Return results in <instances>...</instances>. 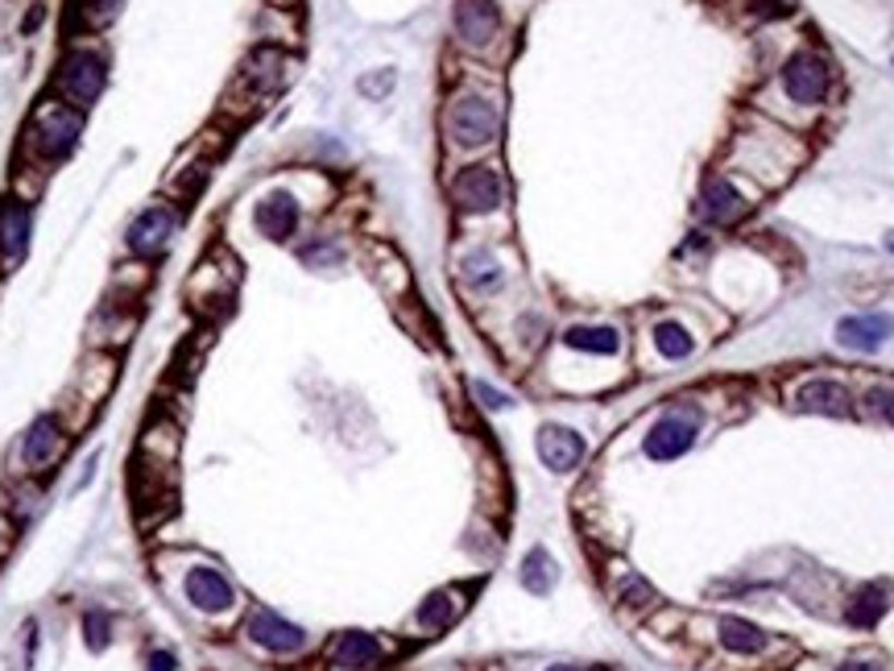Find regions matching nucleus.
Instances as JSON below:
<instances>
[{
    "label": "nucleus",
    "mask_w": 894,
    "mask_h": 671,
    "mask_svg": "<svg viewBox=\"0 0 894 671\" xmlns=\"http://www.w3.org/2000/svg\"><path fill=\"white\" fill-rule=\"evenodd\" d=\"M443 129L456 146H485L493 142L501 129V112L489 96H477V91H464L456 96L448 112H443Z\"/></svg>",
    "instance_id": "obj_1"
},
{
    "label": "nucleus",
    "mask_w": 894,
    "mask_h": 671,
    "mask_svg": "<svg viewBox=\"0 0 894 671\" xmlns=\"http://www.w3.org/2000/svg\"><path fill=\"white\" fill-rule=\"evenodd\" d=\"M84 133V112L71 105H50L46 100L38 112H34V125H29V142L42 149L46 158H66L75 142Z\"/></svg>",
    "instance_id": "obj_2"
},
{
    "label": "nucleus",
    "mask_w": 894,
    "mask_h": 671,
    "mask_svg": "<svg viewBox=\"0 0 894 671\" xmlns=\"http://www.w3.org/2000/svg\"><path fill=\"white\" fill-rule=\"evenodd\" d=\"M54 87L63 96V105L71 108H91L105 91V63L91 54V50H71L63 63H59V75H54Z\"/></svg>",
    "instance_id": "obj_3"
},
{
    "label": "nucleus",
    "mask_w": 894,
    "mask_h": 671,
    "mask_svg": "<svg viewBox=\"0 0 894 671\" xmlns=\"http://www.w3.org/2000/svg\"><path fill=\"white\" fill-rule=\"evenodd\" d=\"M700 436V415L696 411H671L650 427L646 436V456L650 461H679Z\"/></svg>",
    "instance_id": "obj_4"
},
{
    "label": "nucleus",
    "mask_w": 894,
    "mask_h": 671,
    "mask_svg": "<svg viewBox=\"0 0 894 671\" xmlns=\"http://www.w3.org/2000/svg\"><path fill=\"white\" fill-rule=\"evenodd\" d=\"M501 199H505V187H501V174L493 167H468L452 179V204L460 211L480 216V211L501 208Z\"/></svg>",
    "instance_id": "obj_5"
},
{
    "label": "nucleus",
    "mask_w": 894,
    "mask_h": 671,
    "mask_svg": "<svg viewBox=\"0 0 894 671\" xmlns=\"http://www.w3.org/2000/svg\"><path fill=\"white\" fill-rule=\"evenodd\" d=\"M174 229H179V216H174V208H167V204H154V208H146L133 224H128V249L137 253V257H158V253L170 249V241H174Z\"/></svg>",
    "instance_id": "obj_6"
},
{
    "label": "nucleus",
    "mask_w": 894,
    "mask_h": 671,
    "mask_svg": "<svg viewBox=\"0 0 894 671\" xmlns=\"http://www.w3.org/2000/svg\"><path fill=\"white\" fill-rule=\"evenodd\" d=\"M783 87L795 105H820L832 87V71L820 54H795L783 66Z\"/></svg>",
    "instance_id": "obj_7"
},
{
    "label": "nucleus",
    "mask_w": 894,
    "mask_h": 671,
    "mask_svg": "<svg viewBox=\"0 0 894 671\" xmlns=\"http://www.w3.org/2000/svg\"><path fill=\"white\" fill-rule=\"evenodd\" d=\"M245 634H249L257 647L273 650V655H294V650L307 647V634H303V626L286 622V618H282V613H273V609H253L249 622H245Z\"/></svg>",
    "instance_id": "obj_8"
},
{
    "label": "nucleus",
    "mask_w": 894,
    "mask_h": 671,
    "mask_svg": "<svg viewBox=\"0 0 894 671\" xmlns=\"http://www.w3.org/2000/svg\"><path fill=\"white\" fill-rule=\"evenodd\" d=\"M791 406H795V411H804V415H832V419H849L853 415L849 390H845L841 381H832V378L804 381V386L791 394Z\"/></svg>",
    "instance_id": "obj_9"
},
{
    "label": "nucleus",
    "mask_w": 894,
    "mask_h": 671,
    "mask_svg": "<svg viewBox=\"0 0 894 671\" xmlns=\"http://www.w3.org/2000/svg\"><path fill=\"white\" fill-rule=\"evenodd\" d=\"M183 588H187L191 606L204 609V613H224V609L236 606V588H232L229 576L216 572V568H191Z\"/></svg>",
    "instance_id": "obj_10"
},
{
    "label": "nucleus",
    "mask_w": 894,
    "mask_h": 671,
    "mask_svg": "<svg viewBox=\"0 0 894 671\" xmlns=\"http://www.w3.org/2000/svg\"><path fill=\"white\" fill-rule=\"evenodd\" d=\"M501 29V9L493 0H456V34L464 46H489Z\"/></svg>",
    "instance_id": "obj_11"
},
{
    "label": "nucleus",
    "mask_w": 894,
    "mask_h": 671,
    "mask_svg": "<svg viewBox=\"0 0 894 671\" xmlns=\"http://www.w3.org/2000/svg\"><path fill=\"white\" fill-rule=\"evenodd\" d=\"M539 461L551 473H572L584 461V436H576L572 427H560V423H547L539 431Z\"/></svg>",
    "instance_id": "obj_12"
},
{
    "label": "nucleus",
    "mask_w": 894,
    "mask_h": 671,
    "mask_svg": "<svg viewBox=\"0 0 894 671\" xmlns=\"http://www.w3.org/2000/svg\"><path fill=\"white\" fill-rule=\"evenodd\" d=\"M63 448H66V436H63V427H59V419H50V415H42V419H34L29 423V431H25V440H22V461H25V468H46V464H54L59 456H63Z\"/></svg>",
    "instance_id": "obj_13"
},
{
    "label": "nucleus",
    "mask_w": 894,
    "mask_h": 671,
    "mask_svg": "<svg viewBox=\"0 0 894 671\" xmlns=\"http://www.w3.org/2000/svg\"><path fill=\"white\" fill-rule=\"evenodd\" d=\"M891 332H894L891 315H849V319L836 324V340H841L845 349H853V353L882 349V344L891 340Z\"/></svg>",
    "instance_id": "obj_14"
},
{
    "label": "nucleus",
    "mask_w": 894,
    "mask_h": 671,
    "mask_svg": "<svg viewBox=\"0 0 894 671\" xmlns=\"http://www.w3.org/2000/svg\"><path fill=\"white\" fill-rule=\"evenodd\" d=\"M253 224L266 232L270 241H291L294 229H298V204H294L291 191H273L266 195L257 211H253Z\"/></svg>",
    "instance_id": "obj_15"
},
{
    "label": "nucleus",
    "mask_w": 894,
    "mask_h": 671,
    "mask_svg": "<svg viewBox=\"0 0 894 671\" xmlns=\"http://www.w3.org/2000/svg\"><path fill=\"white\" fill-rule=\"evenodd\" d=\"M282 80H286V54H278V50H257L249 63L241 66L236 87H253V100H257V96H273V91L282 87Z\"/></svg>",
    "instance_id": "obj_16"
},
{
    "label": "nucleus",
    "mask_w": 894,
    "mask_h": 671,
    "mask_svg": "<svg viewBox=\"0 0 894 671\" xmlns=\"http://www.w3.org/2000/svg\"><path fill=\"white\" fill-rule=\"evenodd\" d=\"M381 643H377L373 634H365V630H344L340 638L332 643V663L344 671H369L381 663Z\"/></svg>",
    "instance_id": "obj_17"
},
{
    "label": "nucleus",
    "mask_w": 894,
    "mask_h": 671,
    "mask_svg": "<svg viewBox=\"0 0 894 671\" xmlns=\"http://www.w3.org/2000/svg\"><path fill=\"white\" fill-rule=\"evenodd\" d=\"M700 216L712 220V224H733V220L746 216V199L728 179H708L705 191H700Z\"/></svg>",
    "instance_id": "obj_18"
},
{
    "label": "nucleus",
    "mask_w": 894,
    "mask_h": 671,
    "mask_svg": "<svg viewBox=\"0 0 894 671\" xmlns=\"http://www.w3.org/2000/svg\"><path fill=\"white\" fill-rule=\"evenodd\" d=\"M29 249V208L25 204H0V261L13 266Z\"/></svg>",
    "instance_id": "obj_19"
},
{
    "label": "nucleus",
    "mask_w": 894,
    "mask_h": 671,
    "mask_svg": "<svg viewBox=\"0 0 894 671\" xmlns=\"http://www.w3.org/2000/svg\"><path fill=\"white\" fill-rule=\"evenodd\" d=\"M563 344L576 353H592V357H613V353H622L625 335L613 324H576L563 332Z\"/></svg>",
    "instance_id": "obj_20"
},
{
    "label": "nucleus",
    "mask_w": 894,
    "mask_h": 671,
    "mask_svg": "<svg viewBox=\"0 0 894 671\" xmlns=\"http://www.w3.org/2000/svg\"><path fill=\"white\" fill-rule=\"evenodd\" d=\"M460 613H464V588H439V593H431L422 606H418V626L422 630H448L452 622H456Z\"/></svg>",
    "instance_id": "obj_21"
},
{
    "label": "nucleus",
    "mask_w": 894,
    "mask_h": 671,
    "mask_svg": "<svg viewBox=\"0 0 894 671\" xmlns=\"http://www.w3.org/2000/svg\"><path fill=\"white\" fill-rule=\"evenodd\" d=\"M717 634H721V647L733 650V655H762V650L770 647L767 630L746 622V618H721V622H717Z\"/></svg>",
    "instance_id": "obj_22"
},
{
    "label": "nucleus",
    "mask_w": 894,
    "mask_h": 671,
    "mask_svg": "<svg viewBox=\"0 0 894 671\" xmlns=\"http://www.w3.org/2000/svg\"><path fill=\"white\" fill-rule=\"evenodd\" d=\"M555 581H560V568L551 560V551H542V547L526 551V560H522V588L535 593V597H547L555 588Z\"/></svg>",
    "instance_id": "obj_23"
},
{
    "label": "nucleus",
    "mask_w": 894,
    "mask_h": 671,
    "mask_svg": "<svg viewBox=\"0 0 894 671\" xmlns=\"http://www.w3.org/2000/svg\"><path fill=\"white\" fill-rule=\"evenodd\" d=\"M654 349H659L666 361H687L696 353V335L687 332L684 324L663 319V324H654Z\"/></svg>",
    "instance_id": "obj_24"
},
{
    "label": "nucleus",
    "mask_w": 894,
    "mask_h": 671,
    "mask_svg": "<svg viewBox=\"0 0 894 671\" xmlns=\"http://www.w3.org/2000/svg\"><path fill=\"white\" fill-rule=\"evenodd\" d=\"M886 613V593L882 588H861L857 597L849 601V609H845V618H849V626H878V618Z\"/></svg>",
    "instance_id": "obj_25"
},
{
    "label": "nucleus",
    "mask_w": 894,
    "mask_h": 671,
    "mask_svg": "<svg viewBox=\"0 0 894 671\" xmlns=\"http://www.w3.org/2000/svg\"><path fill=\"white\" fill-rule=\"evenodd\" d=\"M464 282H468L473 291H489V286H498L501 282L498 261H493L489 253H473V257H464Z\"/></svg>",
    "instance_id": "obj_26"
},
{
    "label": "nucleus",
    "mask_w": 894,
    "mask_h": 671,
    "mask_svg": "<svg viewBox=\"0 0 894 671\" xmlns=\"http://www.w3.org/2000/svg\"><path fill=\"white\" fill-rule=\"evenodd\" d=\"M75 4H79V13H84L87 25H108L117 13H121L125 0H75Z\"/></svg>",
    "instance_id": "obj_27"
},
{
    "label": "nucleus",
    "mask_w": 894,
    "mask_h": 671,
    "mask_svg": "<svg viewBox=\"0 0 894 671\" xmlns=\"http://www.w3.org/2000/svg\"><path fill=\"white\" fill-rule=\"evenodd\" d=\"M866 402H870V411L878 419H886L894 427V386H873L870 394H866Z\"/></svg>",
    "instance_id": "obj_28"
},
{
    "label": "nucleus",
    "mask_w": 894,
    "mask_h": 671,
    "mask_svg": "<svg viewBox=\"0 0 894 671\" xmlns=\"http://www.w3.org/2000/svg\"><path fill=\"white\" fill-rule=\"evenodd\" d=\"M84 630H87V647H91V650H105L108 647V618L100 613V609H96V613H87Z\"/></svg>",
    "instance_id": "obj_29"
},
{
    "label": "nucleus",
    "mask_w": 894,
    "mask_h": 671,
    "mask_svg": "<svg viewBox=\"0 0 894 671\" xmlns=\"http://www.w3.org/2000/svg\"><path fill=\"white\" fill-rule=\"evenodd\" d=\"M473 394H477L480 406H489V411H505V406H510V394H501V390L485 386V381H473Z\"/></svg>",
    "instance_id": "obj_30"
},
{
    "label": "nucleus",
    "mask_w": 894,
    "mask_h": 671,
    "mask_svg": "<svg viewBox=\"0 0 894 671\" xmlns=\"http://www.w3.org/2000/svg\"><path fill=\"white\" fill-rule=\"evenodd\" d=\"M174 668H179V663H174L170 650H154V655H149V671H174Z\"/></svg>",
    "instance_id": "obj_31"
},
{
    "label": "nucleus",
    "mask_w": 894,
    "mask_h": 671,
    "mask_svg": "<svg viewBox=\"0 0 894 671\" xmlns=\"http://www.w3.org/2000/svg\"><path fill=\"white\" fill-rule=\"evenodd\" d=\"M303 261H340V249H303Z\"/></svg>",
    "instance_id": "obj_32"
},
{
    "label": "nucleus",
    "mask_w": 894,
    "mask_h": 671,
    "mask_svg": "<svg viewBox=\"0 0 894 671\" xmlns=\"http://www.w3.org/2000/svg\"><path fill=\"white\" fill-rule=\"evenodd\" d=\"M841 671H882L878 663H866V659H849V663H841Z\"/></svg>",
    "instance_id": "obj_33"
},
{
    "label": "nucleus",
    "mask_w": 894,
    "mask_h": 671,
    "mask_svg": "<svg viewBox=\"0 0 894 671\" xmlns=\"http://www.w3.org/2000/svg\"><path fill=\"white\" fill-rule=\"evenodd\" d=\"M547 671H580V668H547Z\"/></svg>",
    "instance_id": "obj_34"
},
{
    "label": "nucleus",
    "mask_w": 894,
    "mask_h": 671,
    "mask_svg": "<svg viewBox=\"0 0 894 671\" xmlns=\"http://www.w3.org/2000/svg\"><path fill=\"white\" fill-rule=\"evenodd\" d=\"M886 245H891V253H894V232H891V236H886Z\"/></svg>",
    "instance_id": "obj_35"
}]
</instances>
